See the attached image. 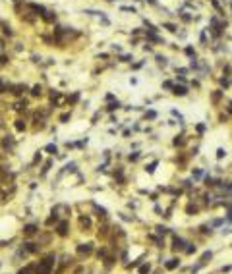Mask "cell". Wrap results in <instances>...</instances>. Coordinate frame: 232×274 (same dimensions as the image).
I'll return each instance as SVG.
<instances>
[{
  "label": "cell",
  "mask_w": 232,
  "mask_h": 274,
  "mask_svg": "<svg viewBox=\"0 0 232 274\" xmlns=\"http://www.w3.org/2000/svg\"><path fill=\"white\" fill-rule=\"evenodd\" d=\"M12 89H14V91H12L14 95H21L23 91H27V87H25V85H14Z\"/></svg>",
  "instance_id": "cell-9"
},
{
  "label": "cell",
  "mask_w": 232,
  "mask_h": 274,
  "mask_svg": "<svg viewBox=\"0 0 232 274\" xmlns=\"http://www.w3.org/2000/svg\"><path fill=\"white\" fill-rule=\"evenodd\" d=\"M186 54H188V56H195V52H194V48H191V47H186Z\"/></svg>",
  "instance_id": "cell-28"
},
{
  "label": "cell",
  "mask_w": 232,
  "mask_h": 274,
  "mask_svg": "<svg viewBox=\"0 0 232 274\" xmlns=\"http://www.w3.org/2000/svg\"><path fill=\"white\" fill-rule=\"evenodd\" d=\"M54 263H56L54 255H46L45 259L35 266V274H51L52 272V265H54Z\"/></svg>",
  "instance_id": "cell-1"
},
{
  "label": "cell",
  "mask_w": 232,
  "mask_h": 274,
  "mask_svg": "<svg viewBox=\"0 0 232 274\" xmlns=\"http://www.w3.org/2000/svg\"><path fill=\"white\" fill-rule=\"evenodd\" d=\"M157 64H159V66H167V64H168V60H167V58H164V56L157 54Z\"/></svg>",
  "instance_id": "cell-16"
},
{
  "label": "cell",
  "mask_w": 232,
  "mask_h": 274,
  "mask_svg": "<svg viewBox=\"0 0 232 274\" xmlns=\"http://www.w3.org/2000/svg\"><path fill=\"white\" fill-rule=\"evenodd\" d=\"M46 153L54 154V153H56V145H46Z\"/></svg>",
  "instance_id": "cell-21"
},
{
  "label": "cell",
  "mask_w": 232,
  "mask_h": 274,
  "mask_svg": "<svg viewBox=\"0 0 232 274\" xmlns=\"http://www.w3.org/2000/svg\"><path fill=\"white\" fill-rule=\"evenodd\" d=\"M209 259H211V251H207V253H203V257H201V265H203V263H207Z\"/></svg>",
  "instance_id": "cell-19"
},
{
  "label": "cell",
  "mask_w": 232,
  "mask_h": 274,
  "mask_svg": "<svg viewBox=\"0 0 232 274\" xmlns=\"http://www.w3.org/2000/svg\"><path fill=\"white\" fill-rule=\"evenodd\" d=\"M147 2H149V4H155V0H147Z\"/></svg>",
  "instance_id": "cell-38"
},
{
  "label": "cell",
  "mask_w": 232,
  "mask_h": 274,
  "mask_svg": "<svg viewBox=\"0 0 232 274\" xmlns=\"http://www.w3.org/2000/svg\"><path fill=\"white\" fill-rule=\"evenodd\" d=\"M221 95H223L221 91H215V93H213V101H215V102H218V101H221Z\"/></svg>",
  "instance_id": "cell-24"
},
{
  "label": "cell",
  "mask_w": 232,
  "mask_h": 274,
  "mask_svg": "<svg viewBox=\"0 0 232 274\" xmlns=\"http://www.w3.org/2000/svg\"><path fill=\"white\" fill-rule=\"evenodd\" d=\"M149 270H151V268H149V265H143L141 268H139V274H149Z\"/></svg>",
  "instance_id": "cell-22"
},
{
  "label": "cell",
  "mask_w": 232,
  "mask_h": 274,
  "mask_svg": "<svg viewBox=\"0 0 232 274\" xmlns=\"http://www.w3.org/2000/svg\"><path fill=\"white\" fill-rule=\"evenodd\" d=\"M35 234H37V226L35 224H27L23 228V236H35Z\"/></svg>",
  "instance_id": "cell-4"
},
{
  "label": "cell",
  "mask_w": 232,
  "mask_h": 274,
  "mask_svg": "<svg viewBox=\"0 0 232 274\" xmlns=\"http://www.w3.org/2000/svg\"><path fill=\"white\" fill-rule=\"evenodd\" d=\"M4 87H6V85H4V81H0V93H4Z\"/></svg>",
  "instance_id": "cell-36"
},
{
  "label": "cell",
  "mask_w": 232,
  "mask_h": 274,
  "mask_svg": "<svg viewBox=\"0 0 232 274\" xmlns=\"http://www.w3.org/2000/svg\"><path fill=\"white\" fill-rule=\"evenodd\" d=\"M122 62H132V56H122Z\"/></svg>",
  "instance_id": "cell-33"
},
{
  "label": "cell",
  "mask_w": 232,
  "mask_h": 274,
  "mask_svg": "<svg viewBox=\"0 0 232 274\" xmlns=\"http://www.w3.org/2000/svg\"><path fill=\"white\" fill-rule=\"evenodd\" d=\"M4 33H6V35H12V29H10L8 25H6V27H4Z\"/></svg>",
  "instance_id": "cell-35"
},
{
  "label": "cell",
  "mask_w": 232,
  "mask_h": 274,
  "mask_svg": "<svg viewBox=\"0 0 232 274\" xmlns=\"http://www.w3.org/2000/svg\"><path fill=\"white\" fill-rule=\"evenodd\" d=\"M25 249H27V251H29V253H35V251H37V249H39V247H37V245H35V243H25Z\"/></svg>",
  "instance_id": "cell-18"
},
{
  "label": "cell",
  "mask_w": 232,
  "mask_h": 274,
  "mask_svg": "<svg viewBox=\"0 0 232 274\" xmlns=\"http://www.w3.org/2000/svg\"><path fill=\"white\" fill-rule=\"evenodd\" d=\"M162 87H164V89H172V87H174V85H172L170 81H164V83H162Z\"/></svg>",
  "instance_id": "cell-31"
},
{
  "label": "cell",
  "mask_w": 232,
  "mask_h": 274,
  "mask_svg": "<svg viewBox=\"0 0 232 274\" xmlns=\"http://www.w3.org/2000/svg\"><path fill=\"white\" fill-rule=\"evenodd\" d=\"M16 130L23 131V130H25V122H23V120H16Z\"/></svg>",
  "instance_id": "cell-15"
},
{
  "label": "cell",
  "mask_w": 232,
  "mask_h": 274,
  "mask_svg": "<svg viewBox=\"0 0 232 274\" xmlns=\"http://www.w3.org/2000/svg\"><path fill=\"white\" fill-rule=\"evenodd\" d=\"M172 93L178 95V97H184V95H188V89H186L184 85H180V87H178V85H174V87H172Z\"/></svg>",
  "instance_id": "cell-5"
},
{
  "label": "cell",
  "mask_w": 232,
  "mask_h": 274,
  "mask_svg": "<svg viewBox=\"0 0 232 274\" xmlns=\"http://www.w3.org/2000/svg\"><path fill=\"white\" fill-rule=\"evenodd\" d=\"M228 110H230V112H232V102H230V108H228Z\"/></svg>",
  "instance_id": "cell-39"
},
{
  "label": "cell",
  "mask_w": 232,
  "mask_h": 274,
  "mask_svg": "<svg viewBox=\"0 0 232 274\" xmlns=\"http://www.w3.org/2000/svg\"><path fill=\"white\" fill-rule=\"evenodd\" d=\"M197 131H199V133H203V131H205V125L199 124V125H197Z\"/></svg>",
  "instance_id": "cell-32"
},
{
  "label": "cell",
  "mask_w": 232,
  "mask_h": 274,
  "mask_svg": "<svg viewBox=\"0 0 232 274\" xmlns=\"http://www.w3.org/2000/svg\"><path fill=\"white\" fill-rule=\"evenodd\" d=\"M174 145H176V147H182V145H186V137H184V135L176 137V139H174Z\"/></svg>",
  "instance_id": "cell-13"
},
{
  "label": "cell",
  "mask_w": 232,
  "mask_h": 274,
  "mask_svg": "<svg viewBox=\"0 0 232 274\" xmlns=\"http://www.w3.org/2000/svg\"><path fill=\"white\" fill-rule=\"evenodd\" d=\"M172 249H174V251L184 249V239H182V237H174V241H172Z\"/></svg>",
  "instance_id": "cell-6"
},
{
  "label": "cell",
  "mask_w": 232,
  "mask_h": 274,
  "mask_svg": "<svg viewBox=\"0 0 232 274\" xmlns=\"http://www.w3.org/2000/svg\"><path fill=\"white\" fill-rule=\"evenodd\" d=\"M25 106H27L25 102H18V104H16V110H25Z\"/></svg>",
  "instance_id": "cell-25"
},
{
  "label": "cell",
  "mask_w": 232,
  "mask_h": 274,
  "mask_svg": "<svg viewBox=\"0 0 232 274\" xmlns=\"http://www.w3.org/2000/svg\"><path fill=\"white\" fill-rule=\"evenodd\" d=\"M120 106V102L116 101V102H110V104H108V110H114V108H118Z\"/></svg>",
  "instance_id": "cell-26"
},
{
  "label": "cell",
  "mask_w": 232,
  "mask_h": 274,
  "mask_svg": "<svg viewBox=\"0 0 232 274\" xmlns=\"http://www.w3.org/2000/svg\"><path fill=\"white\" fill-rule=\"evenodd\" d=\"M2 147H4V149H12V147H14V141H12V137H8V139L2 141Z\"/></svg>",
  "instance_id": "cell-12"
},
{
  "label": "cell",
  "mask_w": 232,
  "mask_h": 274,
  "mask_svg": "<svg viewBox=\"0 0 232 274\" xmlns=\"http://www.w3.org/2000/svg\"><path fill=\"white\" fill-rule=\"evenodd\" d=\"M91 251H93V243H81V245H78L79 255H91Z\"/></svg>",
  "instance_id": "cell-2"
},
{
  "label": "cell",
  "mask_w": 232,
  "mask_h": 274,
  "mask_svg": "<svg viewBox=\"0 0 232 274\" xmlns=\"http://www.w3.org/2000/svg\"><path fill=\"white\" fill-rule=\"evenodd\" d=\"M228 220H232V210H230V214H228Z\"/></svg>",
  "instance_id": "cell-37"
},
{
  "label": "cell",
  "mask_w": 232,
  "mask_h": 274,
  "mask_svg": "<svg viewBox=\"0 0 232 274\" xmlns=\"http://www.w3.org/2000/svg\"><path fill=\"white\" fill-rule=\"evenodd\" d=\"M178 265H180V261H178V259H170V261L167 263V268H168V270H174Z\"/></svg>",
  "instance_id": "cell-8"
},
{
  "label": "cell",
  "mask_w": 232,
  "mask_h": 274,
  "mask_svg": "<svg viewBox=\"0 0 232 274\" xmlns=\"http://www.w3.org/2000/svg\"><path fill=\"white\" fill-rule=\"evenodd\" d=\"M224 154H226V153H224V149H218V151H217V158H223Z\"/></svg>",
  "instance_id": "cell-30"
},
{
  "label": "cell",
  "mask_w": 232,
  "mask_h": 274,
  "mask_svg": "<svg viewBox=\"0 0 232 274\" xmlns=\"http://www.w3.org/2000/svg\"><path fill=\"white\" fill-rule=\"evenodd\" d=\"M41 91H43L41 85H35V87L31 89V95H33V97H39V95H41Z\"/></svg>",
  "instance_id": "cell-14"
},
{
  "label": "cell",
  "mask_w": 232,
  "mask_h": 274,
  "mask_svg": "<svg viewBox=\"0 0 232 274\" xmlns=\"http://www.w3.org/2000/svg\"><path fill=\"white\" fill-rule=\"evenodd\" d=\"M145 118H149V120H155V118H157V112H153V110H149L147 114H145Z\"/></svg>",
  "instance_id": "cell-20"
},
{
  "label": "cell",
  "mask_w": 232,
  "mask_h": 274,
  "mask_svg": "<svg viewBox=\"0 0 232 274\" xmlns=\"http://www.w3.org/2000/svg\"><path fill=\"white\" fill-rule=\"evenodd\" d=\"M162 27H167L168 31H172V33L176 31V25H174V23H164V25H162Z\"/></svg>",
  "instance_id": "cell-23"
},
{
  "label": "cell",
  "mask_w": 232,
  "mask_h": 274,
  "mask_svg": "<svg viewBox=\"0 0 232 274\" xmlns=\"http://www.w3.org/2000/svg\"><path fill=\"white\" fill-rule=\"evenodd\" d=\"M157 230H159V234H167V228H162V226H159Z\"/></svg>",
  "instance_id": "cell-34"
},
{
  "label": "cell",
  "mask_w": 232,
  "mask_h": 274,
  "mask_svg": "<svg viewBox=\"0 0 232 274\" xmlns=\"http://www.w3.org/2000/svg\"><path fill=\"white\" fill-rule=\"evenodd\" d=\"M33 272H35V266L29 265V266H23V268H19L18 274H33Z\"/></svg>",
  "instance_id": "cell-10"
},
{
  "label": "cell",
  "mask_w": 232,
  "mask_h": 274,
  "mask_svg": "<svg viewBox=\"0 0 232 274\" xmlns=\"http://www.w3.org/2000/svg\"><path fill=\"white\" fill-rule=\"evenodd\" d=\"M79 226L81 228H89L91 226V220H89L87 216H81V218H79Z\"/></svg>",
  "instance_id": "cell-11"
},
{
  "label": "cell",
  "mask_w": 232,
  "mask_h": 274,
  "mask_svg": "<svg viewBox=\"0 0 232 274\" xmlns=\"http://www.w3.org/2000/svg\"><path fill=\"white\" fill-rule=\"evenodd\" d=\"M122 10H124V12H132V14H134V12H135V8H134V6H124V8H122Z\"/></svg>",
  "instance_id": "cell-29"
},
{
  "label": "cell",
  "mask_w": 232,
  "mask_h": 274,
  "mask_svg": "<svg viewBox=\"0 0 232 274\" xmlns=\"http://www.w3.org/2000/svg\"><path fill=\"white\" fill-rule=\"evenodd\" d=\"M6 178H8V168L0 166V181H2V180H6Z\"/></svg>",
  "instance_id": "cell-17"
},
{
  "label": "cell",
  "mask_w": 232,
  "mask_h": 274,
  "mask_svg": "<svg viewBox=\"0 0 232 274\" xmlns=\"http://www.w3.org/2000/svg\"><path fill=\"white\" fill-rule=\"evenodd\" d=\"M41 18L45 19V21H48V23H52V21H54V19H56V16L52 14V12H48V10H45V14H43Z\"/></svg>",
  "instance_id": "cell-7"
},
{
  "label": "cell",
  "mask_w": 232,
  "mask_h": 274,
  "mask_svg": "<svg viewBox=\"0 0 232 274\" xmlns=\"http://www.w3.org/2000/svg\"><path fill=\"white\" fill-rule=\"evenodd\" d=\"M56 232H58V236L66 237V236H68V222H66V220H62V222L58 224V228H56Z\"/></svg>",
  "instance_id": "cell-3"
},
{
  "label": "cell",
  "mask_w": 232,
  "mask_h": 274,
  "mask_svg": "<svg viewBox=\"0 0 232 274\" xmlns=\"http://www.w3.org/2000/svg\"><path fill=\"white\" fill-rule=\"evenodd\" d=\"M186 253H188V255H191V253H195V245H190V247H186Z\"/></svg>",
  "instance_id": "cell-27"
}]
</instances>
